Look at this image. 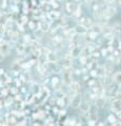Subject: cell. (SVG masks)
<instances>
[{
  "label": "cell",
  "instance_id": "6da1fadb",
  "mask_svg": "<svg viewBox=\"0 0 121 126\" xmlns=\"http://www.w3.org/2000/svg\"><path fill=\"white\" fill-rule=\"evenodd\" d=\"M116 14H117L116 7H114V6H108V7L105 9V11L102 13V17L104 19H108V18L113 17V16H115Z\"/></svg>",
  "mask_w": 121,
  "mask_h": 126
},
{
  "label": "cell",
  "instance_id": "7a4b0ae2",
  "mask_svg": "<svg viewBox=\"0 0 121 126\" xmlns=\"http://www.w3.org/2000/svg\"><path fill=\"white\" fill-rule=\"evenodd\" d=\"M82 103V96L81 94H75L72 99V102H71V106L73 108H78L80 106V104Z\"/></svg>",
  "mask_w": 121,
  "mask_h": 126
},
{
  "label": "cell",
  "instance_id": "3957f363",
  "mask_svg": "<svg viewBox=\"0 0 121 126\" xmlns=\"http://www.w3.org/2000/svg\"><path fill=\"white\" fill-rule=\"evenodd\" d=\"M80 90V84L76 81H73L71 84H69V92L74 94H77L78 92Z\"/></svg>",
  "mask_w": 121,
  "mask_h": 126
},
{
  "label": "cell",
  "instance_id": "277c9868",
  "mask_svg": "<svg viewBox=\"0 0 121 126\" xmlns=\"http://www.w3.org/2000/svg\"><path fill=\"white\" fill-rule=\"evenodd\" d=\"M62 79H63V82L66 85H69L72 83V74L69 72H64L63 75H62Z\"/></svg>",
  "mask_w": 121,
  "mask_h": 126
},
{
  "label": "cell",
  "instance_id": "5b68a950",
  "mask_svg": "<svg viewBox=\"0 0 121 126\" xmlns=\"http://www.w3.org/2000/svg\"><path fill=\"white\" fill-rule=\"evenodd\" d=\"M79 107L83 113H86L89 111V109H91V104H89V102H87V101H82V103L80 104Z\"/></svg>",
  "mask_w": 121,
  "mask_h": 126
},
{
  "label": "cell",
  "instance_id": "8992f818",
  "mask_svg": "<svg viewBox=\"0 0 121 126\" xmlns=\"http://www.w3.org/2000/svg\"><path fill=\"white\" fill-rule=\"evenodd\" d=\"M80 25L83 27V29H88V27H92L93 23L92 20L88 18H82L81 19V22H80Z\"/></svg>",
  "mask_w": 121,
  "mask_h": 126
},
{
  "label": "cell",
  "instance_id": "52a82bcc",
  "mask_svg": "<svg viewBox=\"0 0 121 126\" xmlns=\"http://www.w3.org/2000/svg\"><path fill=\"white\" fill-rule=\"evenodd\" d=\"M112 108L114 111H118V110H121V100L119 99H115L112 103Z\"/></svg>",
  "mask_w": 121,
  "mask_h": 126
},
{
  "label": "cell",
  "instance_id": "ba28073f",
  "mask_svg": "<svg viewBox=\"0 0 121 126\" xmlns=\"http://www.w3.org/2000/svg\"><path fill=\"white\" fill-rule=\"evenodd\" d=\"M0 53H1L3 56H7V55H9V53H10V46H9L7 43H4V44L0 47Z\"/></svg>",
  "mask_w": 121,
  "mask_h": 126
},
{
  "label": "cell",
  "instance_id": "9c48e42d",
  "mask_svg": "<svg viewBox=\"0 0 121 126\" xmlns=\"http://www.w3.org/2000/svg\"><path fill=\"white\" fill-rule=\"evenodd\" d=\"M46 59H48V61L50 63H55L58 58H57V55H55L54 53H49L46 55Z\"/></svg>",
  "mask_w": 121,
  "mask_h": 126
},
{
  "label": "cell",
  "instance_id": "30bf717a",
  "mask_svg": "<svg viewBox=\"0 0 121 126\" xmlns=\"http://www.w3.org/2000/svg\"><path fill=\"white\" fill-rule=\"evenodd\" d=\"M113 81H114L116 84L121 85V72L114 74V76H113Z\"/></svg>",
  "mask_w": 121,
  "mask_h": 126
},
{
  "label": "cell",
  "instance_id": "8fae6325",
  "mask_svg": "<svg viewBox=\"0 0 121 126\" xmlns=\"http://www.w3.org/2000/svg\"><path fill=\"white\" fill-rule=\"evenodd\" d=\"M103 67H104V70H105V74H111L113 72V68H114V65H113V63L107 62V63H105V65L103 66Z\"/></svg>",
  "mask_w": 121,
  "mask_h": 126
},
{
  "label": "cell",
  "instance_id": "7c38bea8",
  "mask_svg": "<svg viewBox=\"0 0 121 126\" xmlns=\"http://www.w3.org/2000/svg\"><path fill=\"white\" fill-rule=\"evenodd\" d=\"M92 29H93V32L96 34H99L101 32L103 31V26L101 24H95V25H92Z\"/></svg>",
  "mask_w": 121,
  "mask_h": 126
},
{
  "label": "cell",
  "instance_id": "4fadbf2b",
  "mask_svg": "<svg viewBox=\"0 0 121 126\" xmlns=\"http://www.w3.org/2000/svg\"><path fill=\"white\" fill-rule=\"evenodd\" d=\"M62 66L65 69H69L72 66V59H63V63H62Z\"/></svg>",
  "mask_w": 121,
  "mask_h": 126
},
{
  "label": "cell",
  "instance_id": "5bb4252c",
  "mask_svg": "<svg viewBox=\"0 0 121 126\" xmlns=\"http://www.w3.org/2000/svg\"><path fill=\"white\" fill-rule=\"evenodd\" d=\"M104 99L103 98H96V106L97 107H103Z\"/></svg>",
  "mask_w": 121,
  "mask_h": 126
},
{
  "label": "cell",
  "instance_id": "9a60e30c",
  "mask_svg": "<svg viewBox=\"0 0 121 126\" xmlns=\"http://www.w3.org/2000/svg\"><path fill=\"white\" fill-rule=\"evenodd\" d=\"M108 122H110L111 124H115L116 123V116H114V115H110L108 116Z\"/></svg>",
  "mask_w": 121,
  "mask_h": 126
},
{
  "label": "cell",
  "instance_id": "2e32d148",
  "mask_svg": "<svg viewBox=\"0 0 121 126\" xmlns=\"http://www.w3.org/2000/svg\"><path fill=\"white\" fill-rule=\"evenodd\" d=\"M66 9H68L69 12L74 13V5L72 4V3H68V4H66Z\"/></svg>",
  "mask_w": 121,
  "mask_h": 126
},
{
  "label": "cell",
  "instance_id": "e0dca14e",
  "mask_svg": "<svg viewBox=\"0 0 121 126\" xmlns=\"http://www.w3.org/2000/svg\"><path fill=\"white\" fill-rule=\"evenodd\" d=\"M36 36L39 37V38H42L43 37V32H42L41 30H39V32H36Z\"/></svg>",
  "mask_w": 121,
  "mask_h": 126
},
{
  "label": "cell",
  "instance_id": "ac0fdd59",
  "mask_svg": "<svg viewBox=\"0 0 121 126\" xmlns=\"http://www.w3.org/2000/svg\"><path fill=\"white\" fill-rule=\"evenodd\" d=\"M74 13H75L76 16H80V15H81V10H80V7H77V10L74 12Z\"/></svg>",
  "mask_w": 121,
  "mask_h": 126
},
{
  "label": "cell",
  "instance_id": "d6986e66",
  "mask_svg": "<svg viewBox=\"0 0 121 126\" xmlns=\"http://www.w3.org/2000/svg\"><path fill=\"white\" fill-rule=\"evenodd\" d=\"M115 113H116V117L117 118H121V110H118V111H115Z\"/></svg>",
  "mask_w": 121,
  "mask_h": 126
},
{
  "label": "cell",
  "instance_id": "ffe728a7",
  "mask_svg": "<svg viewBox=\"0 0 121 126\" xmlns=\"http://www.w3.org/2000/svg\"><path fill=\"white\" fill-rule=\"evenodd\" d=\"M97 36V34L96 33H94V32H93V33H91V34H89V37H91L92 39H95V37Z\"/></svg>",
  "mask_w": 121,
  "mask_h": 126
},
{
  "label": "cell",
  "instance_id": "44dd1931",
  "mask_svg": "<svg viewBox=\"0 0 121 126\" xmlns=\"http://www.w3.org/2000/svg\"><path fill=\"white\" fill-rule=\"evenodd\" d=\"M4 38H0V47H1L3 44H4Z\"/></svg>",
  "mask_w": 121,
  "mask_h": 126
},
{
  "label": "cell",
  "instance_id": "7402d4cb",
  "mask_svg": "<svg viewBox=\"0 0 121 126\" xmlns=\"http://www.w3.org/2000/svg\"><path fill=\"white\" fill-rule=\"evenodd\" d=\"M58 83V78H53V84L56 85Z\"/></svg>",
  "mask_w": 121,
  "mask_h": 126
},
{
  "label": "cell",
  "instance_id": "603a6c76",
  "mask_svg": "<svg viewBox=\"0 0 121 126\" xmlns=\"http://www.w3.org/2000/svg\"><path fill=\"white\" fill-rule=\"evenodd\" d=\"M3 59H4V56H3V55H2L1 53H0V62H1V61L3 60Z\"/></svg>",
  "mask_w": 121,
  "mask_h": 126
},
{
  "label": "cell",
  "instance_id": "cb8c5ba5",
  "mask_svg": "<svg viewBox=\"0 0 121 126\" xmlns=\"http://www.w3.org/2000/svg\"><path fill=\"white\" fill-rule=\"evenodd\" d=\"M104 1L106 2V3H113V2L115 1V0H104Z\"/></svg>",
  "mask_w": 121,
  "mask_h": 126
},
{
  "label": "cell",
  "instance_id": "d4e9b609",
  "mask_svg": "<svg viewBox=\"0 0 121 126\" xmlns=\"http://www.w3.org/2000/svg\"><path fill=\"white\" fill-rule=\"evenodd\" d=\"M118 99H119V100H121V92L118 94Z\"/></svg>",
  "mask_w": 121,
  "mask_h": 126
},
{
  "label": "cell",
  "instance_id": "484cf974",
  "mask_svg": "<svg viewBox=\"0 0 121 126\" xmlns=\"http://www.w3.org/2000/svg\"><path fill=\"white\" fill-rule=\"evenodd\" d=\"M115 1H117V2L119 3V4H121V0H115Z\"/></svg>",
  "mask_w": 121,
  "mask_h": 126
},
{
  "label": "cell",
  "instance_id": "4316f807",
  "mask_svg": "<svg viewBox=\"0 0 121 126\" xmlns=\"http://www.w3.org/2000/svg\"><path fill=\"white\" fill-rule=\"evenodd\" d=\"M0 17H1V11H0Z\"/></svg>",
  "mask_w": 121,
  "mask_h": 126
},
{
  "label": "cell",
  "instance_id": "83f0119b",
  "mask_svg": "<svg viewBox=\"0 0 121 126\" xmlns=\"http://www.w3.org/2000/svg\"><path fill=\"white\" fill-rule=\"evenodd\" d=\"M114 126H117V125H114Z\"/></svg>",
  "mask_w": 121,
  "mask_h": 126
},
{
  "label": "cell",
  "instance_id": "f1b7e54d",
  "mask_svg": "<svg viewBox=\"0 0 121 126\" xmlns=\"http://www.w3.org/2000/svg\"><path fill=\"white\" fill-rule=\"evenodd\" d=\"M120 29H121V27H120Z\"/></svg>",
  "mask_w": 121,
  "mask_h": 126
}]
</instances>
